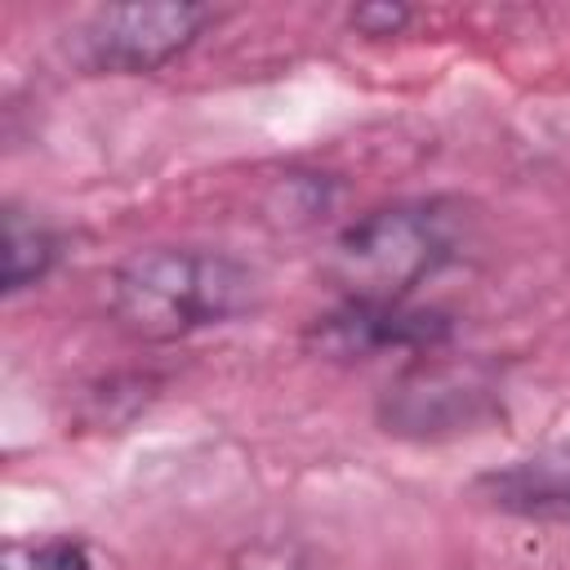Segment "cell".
I'll list each match as a JSON object with an SVG mask.
<instances>
[{
    "mask_svg": "<svg viewBox=\"0 0 570 570\" xmlns=\"http://www.w3.org/2000/svg\"><path fill=\"white\" fill-rule=\"evenodd\" d=\"M254 276L214 249L151 245L111 272V316L147 343H174L249 307Z\"/></svg>",
    "mask_w": 570,
    "mask_h": 570,
    "instance_id": "6da1fadb",
    "label": "cell"
},
{
    "mask_svg": "<svg viewBox=\"0 0 570 570\" xmlns=\"http://www.w3.org/2000/svg\"><path fill=\"white\" fill-rule=\"evenodd\" d=\"M454 258V218L436 200H401L361 214L330 249V281L343 303H405L414 285Z\"/></svg>",
    "mask_w": 570,
    "mask_h": 570,
    "instance_id": "7a4b0ae2",
    "label": "cell"
},
{
    "mask_svg": "<svg viewBox=\"0 0 570 570\" xmlns=\"http://www.w3.org/2000/svg\"><path fill=\"white\" fill-rule=\"evenodd\" d=\"M209 22L205 4L187 0H151V4H107L98 9L80 36L76 58L89 71H116V76H147L178 58L200 27Z\"/></svg>",
    "mask_w": 570,
    "mask_h": 570,
    "instance_id": "3957f363",
    "label": "cell"
},
{
    "mask_svg": "<svg viewBox=\"0 0 570 570\" xmlns=\"http://www.w3.org/2000/svg\"><path fill=\"white\" fill-rule=\"evenodd\" d=\"M490 410H494V383L485 379V370L450 365V361H423L405 370L383 396L387 432H405V436L468 432Z\"/></svg>",
    "mask_w": 570,
    "mask_h": 570,
    "instance_id": "277c9868",
    "label": "cell"
},
{
    "mask_svg": "<svg viewBox=\"0 0 570 570\" xmlns=\"http://www.w3.org/2000/svg\"><path fill=\"white\" fill-rule=\"evenodd\" d=\"M307 338L325 356H370L387 347H432L445 338V321L405 303H343L338 312L316 316Z\"/></svg>",
    "mask_w": 570,
    "mask_h": 570,
    "instance_id": "5b68a950",
    "label": "cell"
},
{
    "mask_svg": "<svg viewBox=\"0 0 570 570\" xmlns=\"http://www.w3.org/2000/svg\"><path fill=\"white\" fill-rule=\"evenodd\" d=\"M490 499L517 517H570V459H521L481 481Z\"/></svg>",
    "mask_w": 570,
    "mask_h": 570,
    "instance_id": "8992f818",
    "label": "cell"
},
{
    "mask_svg": "<svg viewBox=\"0 0 570 570\" xmlns=\"http://www.w3.org/2000/svg\"><path fill=\"white\" fill-rule=\"evenodd\" d=\"M0 258H4V294H18V289H27V285L49 276V267L58 258V236L40 218H31L27 209L9 205L4 209Z\"/></svg>",
    "mask_w": 570,
    "mask_h": 570,
    "instance_id": "52a82bcc",
    "label": "cell"
},
{
    "mask_svg": "<svg viewBox=\"0 0 570 570\" xmlns=\"http://www.w3.org/2000/svg\"><path fill=\"white\" fill-rule=\"evenodd\" d=\"M9 570H94L85 548L71 539H49V543H31V548H13L9 552Z\"/></svg>",
    "mask_w": 570,
    "mask_h": 570,
    "instance_id": "ba28073f",
    "label": "cell"
},
{
    "mask_svg": "<svg viewBox=\"0 0 570 570\" xmlns=\"http://www.w3.org/2000/svg\"><path fill=\"white\" fill-rule=\"evenodd\" d=\"M405 22H410V9L405 4H361V9H352V27L361 36H374V40L401 36Z\"/></svg>",
    "mask_w": 570,
    "mask_h": 570,
    "instance_id": "9c48e42d",
    "label": "cell"
}]
</instances>
